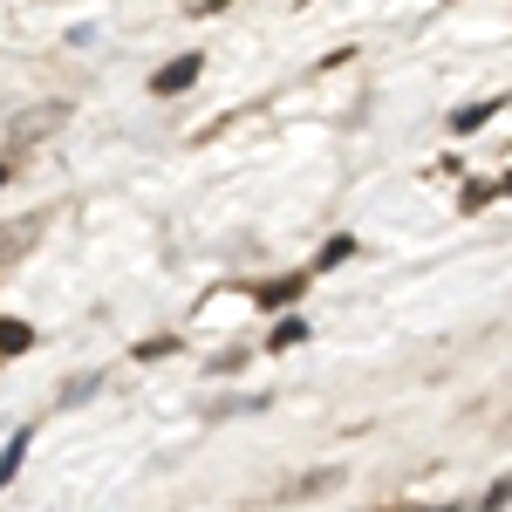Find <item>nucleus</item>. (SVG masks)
Listing matches in <instances>:
<instances>
[{
	"instance_id": "nucleus-1",
	"label": "nucleus",
	"mask_w": 512,
	"mask_h": 512,
	"mask_svg": "<svg viewBox=\"0 0 512 512\" xmlns=\"http://www.w3.org/2000/svg\"><path fill=\"white\" fill-rule=\"evenodd\" d=\"M62 123H69V103H35V110H21V117L7 123V151H28L35 137L62 130Z\"/></svg>"
},
{
	"instance_id": "nucleus-2",
	"label": "nucleus",
	"mask_w": 512,
	"mask_h": 512,
	"mask_svg": "<svg viewBox=\"0 0 512 512\" xmlns=\"http://www.w3.org/2000/svg\"><path fill=\"white\" fill-rule=\"evenodd\" d=\"M198 69H205V55H178V62H164V69H158L151 89H158V96H185V89L198 82Z\"/></svg>"
},
{
	"instance_id": "nucleus-3",
	"label": "nucleus",
	"mask_w": 512,
	"mask_h": 512,
	"mask_svg": "<svg viewBox=\"0 0 512 512\" xmlns=\"http://www.w3.org/2000/svg\"><path fill=\"white\" fill-rule=\"evenodd\" d=\"M28 444H35V424H21V431L7 437V451H0V485H14L21 465H28Z\"/></svg>"
},
{
	"instance_id": "nucleus-4",
	"label": "nucleus",
	"mask_w": 512,
	"mask_h": 512,
	"mask_svg": "<svg viewBox=\"0 0 512 512\" xmlns=\"http://www.w3.org/2000/svg\"><path fill=\"white\" fill-rule=\"evenodd\" d=\"M301 287H308V274H287V280H274V287H260V308L274 315V308H287V301H301Z\"/></svg>"
},
{
	"instance_id": "nucleus-5",
	"label": "nucleus",
	"mask_w": 512,
	"mask_h": 512,
	"mask_svg": "<svg viewBox=\"0 0 512 512\" xmlns=\"http://www.w3.org/2000/svg\"><path fill=\"white\" fill-rule=\"evenodd\" d=\"M21 349H35V328L28 321H0V355H21Z\"/></svg>"
},
{
	"instance_id": "nucleus-6",
	"label": "nucleus",
	"mask_w": 512,
	"mask_h": 512,
	"mask_svg": "<svg viewBox=\"0 0 512 512\" xmlns=\"http://www.w3.org/2000/svg\"><path fill=\"white\" fill-rule=\"evenodd\" d=\"M485 117H499V96H485V103H465V110L451 117V130H478Z\"/></svg>"
},
{
	"instance_id": "nucleus-7",
	"label": "nucleus",
	"mask_w": 512,
	"mask_h": 512,
	"mask_svg": "<svg viewBox=\"0 0 512 512\" xmlns=\"http://www.w3.org/2000/svg\"><path fill=\"white\" fill-rule=\"evenodd\" d=\"M349 253H355V239H349V233H342V239H328V246H321V260H315V274H335V267H342Z\"/></svg>"
},
{
	"instance_id": "nucleus-8",
	"label": "nucleus",
	"mask_w": 512,
	"mask_h": 512,
	"mask_svg": "<svg viewBox=\"0 0 512 512\" xmlns=\"http://www.w3.org/2000/svg\"><path fill=\"white\" fill-rule=\"evenodd\" d=\"M294 342H308V321H301V315H287L274 335H267V349H294Z\"/></svg>"
},
{
	"instance_id": "nucleus-9",
	"label": "nucleus",
	"mask_w": 512,
	"mask_h": 512,
	"mask_svg": "<svg viewBox=\"0 0 512 512\" xmlns=\"http://www.w3.org/2000/svg\"><path fill=\"white\" fill-rule=\"evenodd\" d=\"M328 485H342V472H335V465H321V472H308L301 485H294V492H287V499H308V492H328Z\"/></svg>"
},
{
	"instance_id": "nucleus-10",
	"label": "nucleus",
	"mask_w": 512,
	"mask_h": 512,
	"mask_svg": "<svg viewBox=\"0 0 512 512\" xmlns=\"http://www.w3.org/2000/svg\"><path fill=\"white\" fill-rule=\"evenodd\" d=\"M253 410H267V396H233V403H219L212 424H226V417H253Z\"/></svg>"
},
{
	"instance_id": "nucleus-11",
	"label": "nucleus",
	"mask_w": 512,
	"mask_h": 512,
	"mask_svg": "<svg viewBox=\"0 0 512 512\" xmlns=\"http://www.w3.org/2000/svg\"><path fill=\"white\" fill-rule=\"evenodd\" d=\"M96 390H103V369H89V376H76V383L62 390V403H89Z\"/></svg>"
},
{
	"instance_id": "nucleus-12",
	"label": "nucleus",
	"mask_w": 512,
	"mask_h": 512,
	"mask_svg": "<svg viewBox=\"0 0 512 512\" xmlns=\"http://www.w3.org/2000/svg\"><path fill=\"white\" fill-rule=\"evenodd\" d=\"M478 512H506V478H499V485H485V499H478Z\"/></svg>"
},
{
	"instance_id": "nucleus-13",
	"label": "nucleus",
	"mask_w": 512,
	"mask_h": 512,
	"mask_svg": "<svg viewBox=\"0 0 512 512\" xmlns=\"http://www.w3.org/2000/svg\"><path fill=\"white\" fill-rule=\"evenodd\" d=\"M171 349H178L171 335H158V342H137V362H151V355H171Z\"/></svg>"
},
{
	"instance_id": "nucleus-14",
	"label": "nucleus",
	"mask_w": 512,
	"mask_h": 512,
	"mask_svg": "<svg viewBox=\"0 0 512 512\" xmlns=\"http://www.w3.org/2000/svg\"><path fill=\"white\" fill-rule=\"evenodd\" d=\"M0 185H7V164H0Z\"/></svg>"
}]
</instances>
